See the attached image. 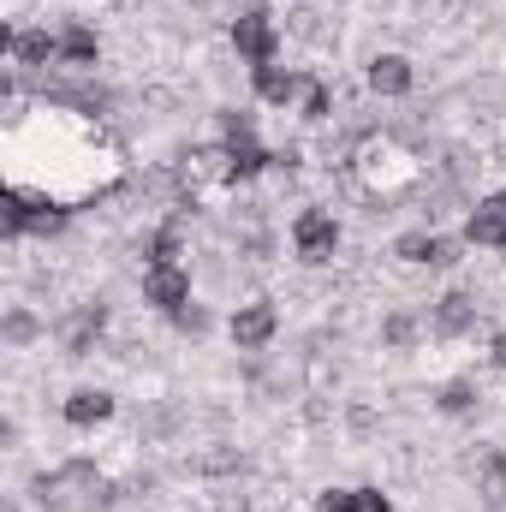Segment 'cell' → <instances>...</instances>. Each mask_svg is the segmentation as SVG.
<instances>
[{
	"instance_id": "9a60e30c",
	"label": "cell",
	"mask_w": 506,
	"mask_h": 512,
	"mask_svg": "<svg viewBox=\"0 0 506 512\" xmlns=\"http://www.w3.org/2000/svg\"><path fill=\"white\" fill-rule=\"evenodd\" d=\"M149 256H155V262H173V256H179V233H173V227H161V233L149 239Z\"/></svg>"
},
{
	"instance_id": "5bb4252c",
	"label": "cell",
	"mask_w": 506,
	"mask_h": 512,
	"mask_svg": "<svg viewBox=\"0 0 506 512\" xmlns=\"http://www.w3.org/2000/svg\"><path fill=\"white\" fill-rule=\"evenodd\" d=\"M316 512H358V489H328L316 501Z\"/></svg>"
},
{
	"instance_id": "30bf717a",
	"label": "cell",
	"mask_w": 506,
	"mask_h": 512,
	"mask_svg": "<svg viewBox=\"0 0 506 512\" xmlns=\"http://www.w3.org/2000/svg\"><path fill=\"white\" fill-rule=\"evenodd\" d=\"M370 84H376L381 96H405V90H411V66H405L399 54H381L376 66H370Z\"/></svg>"
},
{
	"instance_id": "ac0fdd59",
	"label": "cell",
	"mask_w": 506,
	"mask_h": 512,
	"mask_svg": "<svg viewBox=\"0 0 506 512\" xmlns=\"http://www.w3.org/2000/svg\"><path fill=\"white\" fill-rule=\"evenodd\" d=\"M358 512H393L387 501H381L376 489H358Z\"/></svg>"
},
{
	"instance_id": "8992f818",
	"label": "cell",
	"mask_w": 506,
	"mask_h": 512,
	"mask_svg": "<svg viewBox=\"0 0 506 512\" xmlns=\"http://www.w3.org/2000/svg\"><path fill=\"white\" fill-rule=\"evenodd\" d=\"M274 322H280L274 304H245V310L233 316V340H239V346H268V340H274Z\"/></svg>"
},
{
	"instance_id": "7c38bea8",
	"label": "cell",
	"mask_w": 506,
	"mask_h": 512,
	"mask_svg": "<svg viewBox=\"0 0 506 512\" xmlns=\"http://www.w3.org/2000/svg\"><path fill=\"white\" fill-rule=\"evenodd\" d=\"M60 54H66V60H78V66H90V60H96V30L66 24V30H60Z\"/></svg>"
},
{
	"instance_id": "4fadbf2b",
	"label": "cell",
	"mask_w": 506,
	"mask_h": 512,
	"mask_svg": "<svg viewBox=\"0 0 506 512\" xmlns=\"http://www.w3.org/2000/svg\"><path fill=\"white\" fill-rule=\"evenodd\" d=\"M471 316H477V310H471V298H459V292H453V298H441V310H435L441 334H465V328H471Z\"/></svg>"
},
{
	"instance_id": "3957f363",
	"label": "cell",
	"mask_w": 506,
	"mask_h": 512,
	"mask_svg": "<svg viewBox=\"0 0 506 512\" xmlns=\"http://www.w3.org/2000/svg\"><path fill=\"white\" fill-rule=\"evenodd\" d=\"M143 292H149V304H161V310H179V304L191 298V280H185L173 262H155V268L143 274Z\"/></svg>"
},
{
	"instance_id": "ba28073f",
	"label": "cell",
	"mask_w": 506,
	"mask_h": 512,
	"mask_svg": "<svg viewBox=\"0 0 506 512\" xmlns=\"http://www.w3.org/2000/svg\"><path fill=\"white\" fill-rule=\"evenodd\" d=\"M108 411H114V399H108V393H90V387L66 399V423H72V429H90V423H102Z\"/></svg>"
},
{
	"instance_id": "e0dca14e",
	"label": "cell",
	"mask_w": 506,
	"mask_h": 512,
	"mask_svg": "<svg viewBox=\"0 0 506 512\" xmlns=\"http://www.w3.org/2000/svg\"><path fill=\"white\" fill-rule=\"evenodd\" d=\"M441 405H447V411H471V387H465V382H453L447 393H441Z\"/></svg>"
},
{
	"instance_id": "d6986e66",
	"label": "cell",
	"mask_w": 506,
	"mask_h": 512,
	"mask_svg": "<svg viewBox=\"0 0 506 512\" xmlns=\"http://www.w3.org/2000/svg\"><path fill=\"white\" fill-rule=\"evenodd\" d=\"M387 340H393V346H405V340H411V322H405V316H393V322H387Z\"/></svg>"
},
{
	"instance_id": "277c9868",
	"label": "cell",
	"mask_w": 506,
	"mask_h": 512,
	"mask_svg": "<svg viewBox=\"0 0 506 512\" xmlns=\"http://www.w3.org/2000/svg\"><path fill=\"white\" fill-rule=\"evenodd\" d=\"M465 233H471V245H489V251H501V245H506V197H483Z\"/></svg>"
},
{
	"instance_id": "2e32d148",
	"label": "cell",
	"mask_w": 506,
	"mask_h": 512,
	"mask_svg": "<svg viewBox=\"0 0 506 512\" xmlns=\"http://www.w3.org/2000/svg\"><path fill=\"white\" fill-rule=\"evenodd\" d=\"M298 96H304V120H322V114H328V90H322V84H304Z\"/></svg>"
},
{
	"instance_id": "44dd1931",
	"label": "cell",
	"mask_w": 506,
	"mask_h": 512,
	"mask_svg": "<svg viewBox=\"0 0 506 512\" xmlns=\"http://www.w3.org/2000/svg\"><path fill=\"white\" fill-rule=\"evenodd\" d=\"M495 477H506V453H501V459H495Z\"/></svg>"
},
{
	"instance_id": "5b68a950",
	"label": "cell",
	"mask_w": 506,
	"mask_h": 512,
	"mask_svg": "<svg viewBox=\"0 0 506 512\" xmlns=\"http://www.w3.org/2000/svg\"><path fill=\"white\" fill-rule=\"evenodd\" d=\"M6 48H12L18 66H48V60L60 54V36H48V30H12Z\"/></svg>"
},
{
	"instance_id": "6da1fadb",
	"label": "cell",
	"mask_w": 506,
	"mask_h": 512,
	"mask_svg": "<svg viewBox=\"0 0 506 512\" xmlns=\"http://www.w3.org/2000/svg\"><path fill=\"white\" fill-rule=\"evenodd\" d=\"M292 239H298V256H304V262H328L334 245H340V227H334V215L304 209V215L292 221Z\"/></svg>"
},
{
	"instance_id": "8fae6325",
	"label": "cell",
	"mask_w": 506,
	"mask_h": 512,
	"mask_svg": "<svg viewBox=\"0 0 506 512\" xmlns=\"http://www.w3.org/2000/svg\"><path fill=\"white\" fill-rule=\"evenodd\" d=\"M96 334H102V304H90V310H78V316L66 322V352H72V358H84Z\"/></svg>"
},
{
	"instance_id": "ffe728a7",
	"label": "cell",
	"mask_w": 506,
	"mask_h": 512,
	"mask_svg": "<svg viewBox=\"0 0 506 512\" xmlns=\"http://www.w3.org/2000/svg\"><path fill=\"white\" fill-rule=\"evenodd\" d=\"M495 364H501V370H506V334H501V340H495Z\"/></svg>"
},
{
	"instance_id": "7a4b0ae2",
	"label": "cell",
	"mask_w": 506,
	"mask_h": 512,
	"mask_svg": "<svg viewBox=\"0 0 506 512\" xmlns=\"http://www.w3.org/2000/svg\"><path fill=\"white\" fill-rule=\"evenodd\" d=\"M233 48H239L245 60H256V66H268V60H274V48H280L274 18H268V12H245V18L233 24Z\"/></svg>"
},
{
	"instance_id": "52a82bcc",
	"label": "cell",
	"mask_w": 506,
	"mask_h": 512,
	"mask_svg": "<svg viewBox=\"0 0 506 512\" xmlns=\"http://www.w3.org/2000/svg\"><path fill=\"white\" fill-rule=\"evenodd\" d=\"M298 90H304V84H298L286 66H274V60H268V66H256V96H262V102H292Z\"/></svg>"
},
{
	"instance_id": "9c48e42d",
	"label": "cell",
	"mask_w": 506,
	"mask_h": 512,
	"mask_svg": "<svg viewBox=\"0 0 506 512\" xmlns=\"http://www.w3.org/2000/svg\"><path fill=\"white\" fill-rule=\"evenodd\" d=\"M393 251L405 256V262H453V245H447V239H435V233H405Z\"/></svg>"
}]
</instances>
